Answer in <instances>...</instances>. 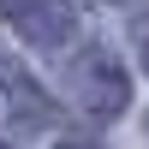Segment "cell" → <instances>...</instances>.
<instances>
[{"mask_svg": "<svg viewBox=\"0 0 149 149\" xmlns=\"http://www.w3.org/2000/svg\"><path fill=\"white\" fill-rule=\"evenodd\" d=\"M0 18H6L30 48H48V54H60V48L78 36L72 0H0Z\"/></svg>", "mask_w": 149, "mask_h": 149, "instance_id": "7a4b0ae2", "label": "cell"}, {"mask_svg": "<svg viewBox=\"0 0 149 149\" xmlns=\"http://www.w3.org/2000/svg\"><path fill=\"white\" fill-rule=\"evenodd\" d=\"M143 137H149V113H143Z\"/></svg>", "mask_w": 149, "mask_h": 149, "instance_id": "8992f818", "label": "cell"}, {"mask_svg": "<svg viewBox=\"0 0 149 149\" xmlns=\"http://www.w3.org/2000/svg\"><path fill=\"white\" fill-rule=\"evenodd\" d=\"M0 149H12V143H0Z\"/></svg>", "mask_w": 149, "mask_h": 149, "instance_id": "52a82bcc", "label": "cell"}, {"mask_svg": "<svg viewBox=\"0 0 149 149\" xmlns=\"http://www.w3.org/2000/svg\"><path fill=\"white\" fill-rule=\"evenodd\" d=\"M60 149H95V143H84V137H66V143H60Z\"/></svg>", "mask_w": 149, "mask_h": 149, "instance_id": "277c9868", "label": "cell"}, {"mask_svg": "<svg viewBox=\"0 0 149 149\" xmlns=\"http://www.w3.org/2000/svg\"><path fill=\"white\" fill-rule=\"evenodd\" d=\"M137 48H143V72H149V30H143V36H137Z\"/></svg>", "mask_w": 149, "mask_h": 149, "instance_id": "5b68a950", "label": "cell"}, {"mask_svg": "<svg viewBox=\"0 0 149 149\" xmlns=\"http://www.w3.org/2000/svg\"><path fill=\"white\" fill-rule=\"evenodd\" d=\"M66 90L78 102V113H90L95 125H113L119 113L131 107V78L107 48H84L78 60L66 66Z\"/></svg>", "mask_w": 149, "mask_h": 149, "instance_id": "6da1fadb", "label": "cell"}, {"mask_svg": "<svg viewBox=\"0 0 149 149\" xmlns=\"http://www.w3.org/2000/svg\"><path fill=\"white\" fill-rule=\"evenodd\" d=\"M0 95L12 102V113H18L24 125H54V102H48V90L24 72V60L6 54V48H0Z\"/></svg>", "mask_w": 149, "mask_h": 149, "instance_id": "3957f363", "label": "cell"}]
</instances>
